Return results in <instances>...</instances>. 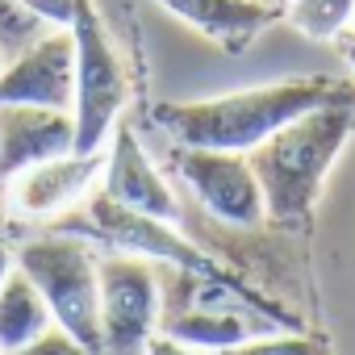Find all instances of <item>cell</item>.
I'll use <instances>...</instances> for the list:
<instances>
[{"label":"cell","mask_w":355,"mask_h":355,"mask_svg":"<svg viewBox=\"0 0 355 355\" xmlns=\"http://www.w3.org/2000/svg\"><path fill=\"white\" fill-rule=\"evenodd\" d=\"M351 84L343 80H280L263 88H243L209 101H163L155 105V121L175 138V146H201V150H234L251 155L276 130L297 121L301 113L347 96Z\"/></svg>","instance_id":"obj_1"},{"label":"cell","mask_w":355,"mask_h":355,"mask_svg":"<svg viewBox=\"0 0 355 355\" xmlns=\"http://www.w3.org/2000/svg\"><path fill=\"white\" fill-rule=\"evenodd\" d=\"M355 134V88L330 105H318L259 142L247 159L263 189V209L272 222H305L322 197L330 167Z\"/></svg>","instance_id":"obj_2"},{"label":"cell","mask_w":355,"mask_h":355,"mask_svg":"<svg viewBox=\"0 0 355 355\" xmlns=\"http://www.w3.org/2000/svg\"><path fill=\"white\" fill-rule=\"evenodd\" d=\"M101 259L76 234H46L17 251V268L38 284L51 322L67 330L88 355H105L101 334Z\"/></svg>","instance_id":"obj_3"},{"label":"cell","mask_w":355,"mask_h":355,"mask_svg":"<svg viewBox=\"0 0 355 355\" xmlns=\"http://www.w3.org/2000/svg\"><path fill=\"white\" fill-rule=\"evenodd\" d=\"M71 42H76V101H71L76 155H101L130 101V80L92 0H80Z\"/></svg>","instance_id":"obj_4"},{"label":"cell","mask_w":355,"mask_h":355,"mask_svg":"<svg viewBox=\"0 0 355 355\" xmlns=\"http://www.w3.org/2000/svg\"><path fill=\"white\" fill-rule=\"evenodd\" d=\"M55 234H76L84 243H105V247H113L121 255H138V259H155V263H175V268H184L193 276H218L214 259H205L167 222H155L146 214L121 209L105 193H92L71 214H63L55 222Z\"/></svg>","instance_id":"obj_5"},{"label":"cell","mask_w":355,"mask_h":355,"mask_svg":"<svg viewBox=\"0 0 355 355\" xmlns=\"http://www.w3.org/2000/svg\"><path fill=\"white\" fill-rule=\"evenodd\" d=\"M101 334L105 355H142L159 330V280L138 255H105L101 263Z\"/></svg>","instance_id":"obj_6"},{"label":"cell","mask_w":355,"mask_h":355,"mask_svg":"<svg viewBox=\"0 0 355 355\" xmlns=\"http://www.w3.org/2000/svg\"><path fill=\"white\" fill-rule=\"evenodd\" d=\"M175 175L193 189V197L230 226H259L268 218L263 189L255 180V167L247 155L234 150H201V146H175L171 155Z\"/></svg>","instance_id":"obj_7"},{"label":"cell","mask_w":355,"mask_h":355,"mask_svg":"<svg viewBox=\"0 0 355 355\" xmlns=\"http://www.w3.org/2000/svg\"><path fill=\"white\" fill-rule=\"evenodd\" d=\"M76 101V42L71 30H51L26 55L0 67V105L67 109Z\"/></svg>","instance_id":"obj_8"},{"label":"cell","mask_w":355,"mask_h":355,"mask_svg":"<svg viewBox=\"0 0 355 355\" xmlns=\"http://www.w3.org/2000/svg\"><path fill=\"white\" fill-rule=\"evenodd\" d=\"M101 193L134 214H146L155 222L175 226L180 222V201L167 189V180L159 175V167L150 163V155L142 150L138 134L117 121L109 134V155H105V171H101Z\"/></svg>","instance_id":"obj_9"},{"label":"cell","mask_w":355,"mask_h":355,"mask_svg":"<svg viewBox=\"0 0 355 355\" xmlns=\"http://www.w3.org/2000/svg\"><path fill=\"white\" fill-rule=\"evenodd\" d=\"M105 171V155H59L51 163H38L5 184L9 189V209L17 218H63L80 201L92 197L96 180Z\"/></svg>","instance_id":"obj_10"},{"label":"cell","mask_w":355,"mask_h":355,"mask_svg":"<svg viewBox=\"0 0 355 355\" xmlns=\"http://www.w3.org/2000/svg\"><path fill=\"white\" fill-rule=\"evenodd\" d=\"M76 150V121L67 109L0 105V189L13 175Z\"/></svg>","instance_id":"obj_11"},{"label":"cell","mask_w":355,"mask_h":355,"mask_svg":"<svg viewBox=\"0 0 355 355\" xmlns=\"http://www.w3.org/2000/svg\"><path fill=\"white\" fill-rule=\"evenodd\" d=\"M159 5L184 21L189 30H197L201 38H209L214 46L226 51H247V42H255V34H263L272 21H280L284 13L268 0H159Z\"/></svg>","instance_id":"obj_12"},{"label":"cell","mask_w":355,"mask_h":355,"mask_svg":"<svg viewBox=\"0 0 355 355\" xmlns=\"http://www.w3.org/2000/svg\"><path fill=\"white\" fill-rule=\"evenodd\" d=\"M51 326L55 322H51V309H46L38 284L21 268H13L9 280L0 284V351L13 355L26 343H34L42 330H51Z\"/></svg>","instance_id":"obj_13"},{"label":"cell","mask_w":355,"mask_h":355,"mask_svg":"<svg viewBox=\"0 0 355 355\" xmlns=\"http://www.w3.org/2000/svg\"><path fill=\"white\" fill-rule=\"evenodd\" d=\"M159 334L184 343L193 351H234L239 343L251 338V326L239 318V313H218V309H180V313H167L159 318Z\"/></svg>","instance_id":"obj_14"},{"label":"cell","mask_w":355,"mask_h":355,"mask_svg":"<svg viewBox=\"0 0 355 355\" xmlns=\"http://www.w3.org/2000/svg\"><path fill=\"white\" fill-rule=\"evenodd\" d=\"M355 0H288L284 21L313 42H334L351 30Z\"/></svg>","instance_id":"obj_15"},{"label":"cell","mask_w":355,"mask_h":355,"mask_svg":"<svg viewBox=\"0 0 355 355\" xmlns=\"http://www.w3.org/2000/svg\"><path fill=\"white\" fill-rule=\"evenodd\" d=\"M55 26H46L26 0H0V59L13 63L17 55H26L34 42H42Z\"/></svg>","instance_id":"obj_16"},{"label":"cell","mask_w":355,"mask_h":355,"mask_svg":"<svg viewBox=\"0 0 355 355\" xmlns=\"http://www.w3.org/2000/svg\"><path fill=\"white\" fill-rule=\"evenodd\" d=\"M226 355H330L326 334H276V338H247Z\"/></svg>","instance_id":"obj_17"},{"label":"cell","mask_w":355,"mask_h":355,"mask_svg":"<svg viewBox=\"0 0 355 355\" xmlns=\"http://www.w3.org/2000/svg\"><path fill=\"white\" fill-rule=\"evenodd\" d=\"M13 355H88L67 330H59V326H51V330H42L34 343H26L21 351H13Z\"/></svg>","instance_id":"obj_18"},{"label":"cell","mask_w":355,"mask_h":355,"mask_svg":"<svg viewBox=\"0 0 355 355\" xmlns=\"http://www.w3.org/2000/svg\"><path fill=\"white\" fill-rule=\"evenodd\" d=\"M26 5H30L46 26H55V30H71L80 0H26Z\"/></svg>","instance_id":"obj_19"},{"label":"cell","mask_w":355,"mask_h":355,"mask_svg":"<svg viewBox=\"0 0 355 355\" xmlns=\"http://www.w3.org/2000/svg\"><path fill=\"white\" fill-rule=\"evenodd\" d=\"M142 355H205V351H193V347H184V343H175V338H167V334H150L146 338V351Z\"/></svg>","instance_id":"obj_20"},{"label":"cell","mask_w":355,"mask_h":355,"mask_svg":"<svg viewBox=\"0 0 355 355\" xmlns=\"http://www.w3.org/2000/svg\"><path fill=\"white\" fill-rule=\"evenodd\" d=\"M9 272H13V251H9V243L0 239V284L9 280Z\"/></svg>","instance_id":"obj_21"},{"label":"cell","mask_w":355,"mask_h":355,"mask_svg":"<svg viewBox=\"0 0 355 355\" xmlns=\"http://www.w3.org/2000/svg\"><path fill=\"white\" fill-rule=\"evenodd\" d=\"M343 55H347V63H351V71H355V38L343 42Z\"/></svg>","instance_id":"obj_22"},{"label":"cell","mask_w":355,"mask_h":355,"mask_svg":"<svg viewBox=\"0 0 355 355\" xmlns=\"http://www.w3.org/2000/svg\"><path fill=\"white\" fill-rule=\"evenodd\" d=\"M268 5H276V9H280V13H284V5H288V0H268Z\"/></svg>","instance_id":"obj_23"},{"label":"cell","mask_w":355,"mask_h":355,"mask_svg":"<svg viewBox=\"0 0 355 355\" xmlns=\"http://www.w3.org/2000/svg\"><path fill=\"white\" fill-rule=\"evenodd\" d=\"M351 38H355V17H351Z\"/></svg>","instance_id":"obj_24"},{"label":"cell","mask_w":355,"mask_h":355,"mask_svg":"<svg viewBox=\"0 0 355 355\" xmlns=\"http://www.w3.org/2000/svg\"><path fill=\"white\" fill-rule=\"evenodd\" d=\"M0 67H5V59H0Z\"/></svg>","instance_id":"obj_25"}]
</instances>
